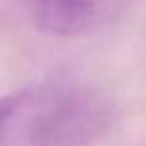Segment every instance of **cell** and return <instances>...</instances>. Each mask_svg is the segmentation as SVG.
Masks as SVG:
<instances>
[{
	"label": "cell",
	"mask_w": 146,
	"mask_h": 146,
	"mask_svg": "<svg viewBox=\"0 0 146 146\" xmlns=\"http://www.w3.org/2000/svg\"><path fill=\"white\" fill-rule=\"evenodd\" d=\"M112 119L103 91L50 80L0 98V146H91Z\"/></svg>",
	"instance_id": "6da1fadb"
},
{
	"label": "cell",
	"mask_w": 146,
	"mask_h": 146,
	"mask_svg": "<svg viewBox=\"0 0 146 146\" xmlns=\"http://www.w3.org/2000/svg\"><path fill=\"white\" fill-rule=\"evenodd\" d=\"M105 0H21L32 21L52 34H75L98 21Z\"/></svg>",
	"instance_id": "7a4b0ae2"
}]
</instances>
